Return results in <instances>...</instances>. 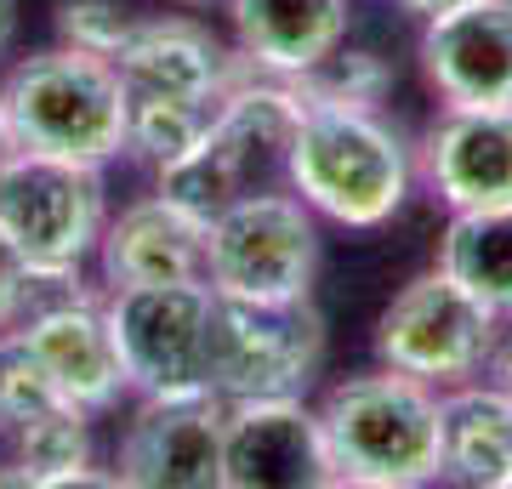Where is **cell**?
I'll return each instance as SVG.
<instances>
[{
    "label": "cell",
    "instance_id": "cell-1",
    "mask_svg": "<svg viewBox=\"0 0 512 489\" xmlns=\"http://www.w3.org/2000/svg\"><path fill=\"white\" fill-rule=\"evenodd\" d=\"M416 143L382 109H342V103H302L285 188L308 200L313 217L376 234L399 217L416 194Z\"/></svg>",
    "mask_w": 512,
    "mask_h": 489
},
{
    "label": "cell",
    "instance_id": "cell-2",
    "mask_svg": "<svg viewBox=\"0 0 512 489\" xmlns=\"http://www.w3.org/2000/svg\"><path fill=\"white\" fill-rule=\"evenodd\" d=\"M336 489H427L439 484V387L376 364L319 399Z\"/></svg>",
    "mask_w": 512,
    "mask_h": 489
},
{
    "label": "cell",
    "instance_id": "cell-3",
    "mask_svg": "<svg viewBox=\"0 0 512 489\" xmlns=\"http://www.w3.org/2000/svg\"><path fill=\"white\" fill-rule=\"evenodd\" d=\"M131 97L109 57L80 46L29 52L0 80V154H63L109 165L126 154Z\"/></svg>",
    "mask_w": 512,
    "mask_h": 489
},
{
    "label": "cell",
    "instance_id": "cell-4",
    "mask_svg": "<svg viewBox=\"0 0 512 489\" xmlns=\"http://www.w3.org/2000/svg\"><path fill=\"white\" fill-rule=\"evenodd\" d=\"M296 120H302V97L291 91V80L245 74L217 103L200 143L160 171V194L211 222L239 194L274 188V177H285Z\"/></svg>",
    "mask_w": 512,
    "mask_h": 489
},
{
    "label": "cell",
    "instance_id": "cell-5",
    "mask_svg": "<svg viewBox=\"0 0 512 489\" xmlns=\"http://www.w3.org/2000/svg\"><path fill=\"white\" fill-rule=\"evenodd\" d=\"M109 228L103 165L63 154H0V234L40 285H80L86 256Z\"/></svg>",
    "mask_w": 512,
    "mask_h": 489
},
{
    "label": "cell",
    "instance_id": "cell-6",
    "mask_svg": "<svg viewBox=\"0 0 512 489\" xmlns=\"http://www.w3.org/2000/svg\"><path fill=\"white\" fill-rule=\"evenodd\" d=\"M325 347H330L325 313L313 308V296L251 302V296H222L217 290V302H211V364H205V387L222 404L296 399L325 370Z\"/></svg>",
    "mask_w": 512,
    "mask_h": 489
},
{
    "label": "cell",
    "instance_id": "cell-7",
    "mask_svg": "<svg viewBox=\"0 0 512 489\" xmlns=\"http://www.w3.org/2000/svg\"><path fill=\"white\" fill-rule=\"evenodd\" d=\"M205 279L222 296L285 302L313 296L319 222L296 188H251L205 222Z\"/></svg>",
    "mask_w": 512,
    "mask_h": 489
},
{
    "label": "cell",
    "instance_id": "cell-8",
    "mask_svg": "<svg viewBox=\"0 0 512 489\" xmlns=\"http://www.w3.org/2000/svg\"><path fill=\"white\" fill-rule=\"evenodd\" d=\"M507 319L484 308L467 285L433 262L427 273L404 279L393 302L376 319V364H393L404 376H421L433 387H456L490 370L495 342H501Z\"/></svg>",
    "mask_w": 512,
    "mask_h": 489
},
{
    "label": "cell",
    "instance_id": "cell-9",
    "mask_svg": "<svg viewBox=\"0 0 512 489\" xmlns=\"http://www.w3.org/2000/svg\"><path fill=\"white\" fill-rule=\"evenodd\" d=\"M211 279H171V285H126L109 290V325L126 359L131 393H211Z\"/></svg>",
    "mask_w": 512,
    "mask_h": 489
},
{
    "label": "cell",
    "instance_id": "cell-10",
    "mask_svg": "<svg viewBox=\"0 0 512 489\" xmlns=\"http://www.w3.org/2000/svg\"><path fill=\"white\" fill-rule=\"evenodd\" d=\"M222 410L217 393L143 399L120 433L114 484L131 489H222Z\"/></svg>",
    "mask_w": 512,
    "mask_h": 489
},
{
    "label": "cell",
    "instance_id": "cell-11",
    "mask_svg": "<svg viewBox=\"0 0 512 489\" xmlns=\"http://www.w3.org/2000/svg\"><path fill=\"white\" fill-rule=\"evenodd\" d=\"M222 489H336L308 393L222 410Z\"/></svg>",
    "mask_w": 512,
    "mask_h": 489
},
{
    "label": "cell",
    "instance_id": "cell-12",
    "mask_svg": "<svg viewBox=\"0 0 512 489\" xmlns=\"http://www.w3.org/2000/svg\"><path fill=\"white\" fill-rule=\"evenodd\" d=\"M114 69L131 103L160 97V103H200V109H217L245 74H256L228 40L194 18H137L126 46L114 52Z\"/></svg>",
    "mask_w": 512,
    "mask_h": 489
},
{
    "label": "cell",
    "instance_id": "cell-13",
    "mask_svg": "<svg viewBox=\"0 0 512 489\" xmlns=\"http://www.w3.org/2000/svg\"><path fill=\"white\" fill-rule=\"evenodd\" d=\"M18 336L35 347L57 399L74 404V410L103 416L131 393L126 359H120V342H114V325H109V296L69 285L63 302H46L29 319H18Z\"/></svg>",
    "mask_w": 512,
    "mask_h": 489
},
{
    "label": "cell",
    "instance_id": "cell-14",
    "mask_svg": "<svg viewBox=\"0 0 512 489\" xmlns=\"http://www.w3.org/2000/svg\"><path fill=\"white\" fill-rule=\"evenodd\" d=\"M416 177L444 211L512 200V103H439V120L416 143Z\"/></svg>",
    "mask_w": 512,
    "mask_h": 489
},
{
    "label": "cell",
    "instance_id": "cell-15",
    "mask_svg": "<svg viewBox=\"0 0 512 489\" xmlns=\"http://www.w3.org/2000/svg\"><path fill=\"white\" fill-rule=\"evenodd\" d=\"M416 57L433 97L450 109L512 103V0H461L421 18Z\"/></svg>",
    "mask_w": 512,
    "mask_h": 489
},
{
    "label": "cell",
    "instance_id": "cell-16",
    "mask_svg": "<svg viewBox=\"0 0 512 489\" xmlns=\"http://www.w3.org/2000/svg\"><path fill=\"white\" fill-rule=\"evenodd\" d=\"M97 268L109 290L205 279V217L154 188L148 200H131L120 217H109L97 239Z\"/></svg>",
    "mask_w": 512,
    "mask_h": 489
},
{
    "label": "cell",
    "instance_id": "cell-17",
    "mask_svg": "<svg viewBox=\"0 0 512 489\" xmlns=\"http://www.w3.org/2000/svg\"><path fill=\"white\" fill-rule=\"evenodd\" d=\"M234 52L256 74L296 80L348 46V0H228Z\"/></svg>",
    "mask_w": 512,
    "mask_h": 489
},
{
    "label": "cell",
    "instance_id": "cell-18",
    "mask_svg": "<svg viewBox=\"0 0 512 489\" xmlns=\"http://www.w3.org/2000/svg\"><path fill=\"white\" fill-rule=\"evenodd\" d=\"M439 484L512 489V393L495 376L439 393Z\"/></svg>",
    "mask_w": 512,
    "mask_h": 489
},
{
    "label": "cell",
    "instance_id": "cell-19",
    "mask_svg": "<svg viewBox=\"0 0 512 489\" xmlns=\"http://www.w3.org/2000/svg\"><path fill=\"white\" fill-rule=\"evenodd\" d=\"M433 262H439L456 285L473 290L484 308L512 319V200L450 211Z\"/></svg>",
    "mask_w": 512,
    "mask_h": 489
},
{
    "label": "cell",
    "instance_id": "cell-20",
    "mask_svg": "<svg viewBox=\"0 0 512 489\" xmlns=\"http://www.w3.org/2000/svg\"><path fill=\"white\" fill-rule=\"evenodd\" d=\"M86 410L52 404L12 427V472H0V484H29V489H69V484H114V472H92V427Z\"/></svg>",
    "mask_w": 512,
    "mask_h": 489
},
{
    "label": "cell",
    "instance_id": "cell-21",
    "mask_svg": "<svg viewBox=\"0 0 512 489\" xmlns=\"http://www.w3.org/2000/svg\"><path fill=\"white\" fill-rule=\"evenodd\" d=\"M291 91L302 103H342V109H382L393 91V69L387 57L365 52V46H336L319 69L296 74Z\"/></svg>",
    "mask_w": 512,
    "mask_h": 489
},
{
    "label": "cell",
    "instance_id": "cell-22",
    "mask_svg": "<svg viewBox=\"0 0 512 489\" xmlns=\"http://www.w3.org/2000/svg\"><path fill=\"white\" fill-rule=\"evenodd\" d=\"M211 114H217V109H200V103H160V97L131 103L126 154H131V160H143V165H154V171H165V165L183 160L188 148L205 137Z\"/></svg>",
    "mask_w": 512,
    "mask_h": 489
},
{
    "label": "cell",
    "instance_id": "cell-23",
    "mask_svg": "<svg viewBox=\"0 0 512 489\" xmlns=\"http://www.w3.org/2000/svg\"><path fill=\"white\" fill-rule=\"evenodd\" d=\"M57 387L52 376H46V364L35 359V347L18 336V325L0 330V427L12 433V427H23L29 416H40V410H52Z\"/></svg>",
    "mask_w": 512,
    "mask_h": 489
},
{
    "label": "cell",
    "instance_id": "cell-24",
    "mask_svg": "<svg viewBox=\"0 0 512 489\" xmlns=\"http://www.w3.org/2000/svg\"><path fill=\"white\" fill-rule=\"evenodd\" d=\"M131 23L137 18L120 0H57V35H63V46H80V52L109 57V63L126 46Z\"/></svg>",
    "mask_w": 512,
    "mask_h": 489
},
{
    "label": "cell",
    "instance_id": "cell-25",
    "mask_svg": "<svg viewBox=\"0 0 512 489\" xmlns=\"http://www.w3.org/2000/svg\"><path fill=\"white\" fill-rule=\"evenodd\" d=\"M35 290H40L35 268L23 262V251L12 245V239L0 234V330H6V325H18L23 313H29Z\"/></svg>",
    "mask_w": 512,
    "mask_h": 489
},
{
    "label": "cell",
    "instance_id": "cell-26",
    "mask_svg": "<svg viewBox=\"0 0 512 489\" xmlns=\"http://www.w3.org/2000/svg\"><path fill=\"white\" fill-rule=\"evenodd\" d=\"M484 376H495L512 393V319H507V330H501V342H495V359H490V370H484Z\"/></svg>",
    "mask_w": 512,
    "mask_h": 489
},
{
    "label": "cell",
    "instance_id": "cell-27",
    "mask_svg": "<svg viewBox=\"0 0 512 489\" xmlns=\"http://www.w3.org/2000/svg\"><path fill=\"white\" fill-rule=\"evenodd\" d=\"M12 35H18V0H0V57H6Z\"/></svg>",
    "mask_w": 512,
    "mask_h": 489
},
{
    "label": "cell",
    "instance_id": "cell-28",
    "mask_svg": "<svg viewBox=\"0 0 512 489\" xmlns=\"http://www.w3.org/2000/svg\"><path fill=\"white\" fill-rule=\"evenodd\" d=\"M410 18H439V12H450V6H461V0H399Z\"/></svg>",
    "mask_w": 512,
    "mask_h": 489
},
{
    "label": "cell",
    "instance_id": "cell-29",
    "mask_svg": "<svg viewBox=\"0 0 512 489\" xmlns=\"http://www.w3.org/2000/svg\"><path fill=\"white\" fill-rule=\"evenodd\" d=\"M177 6H211V0H177Z\"/></svg>",
    "mask_w": 512,
    "mask_h": 489
}]
</instances>
